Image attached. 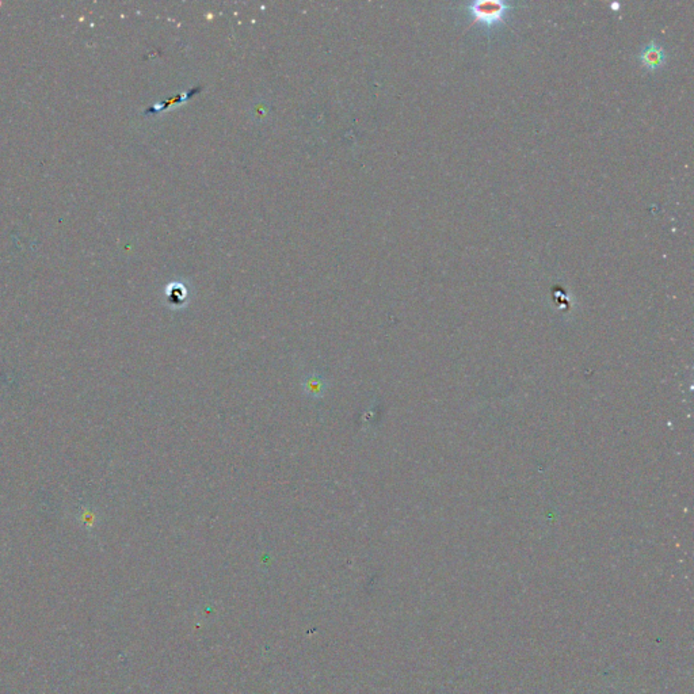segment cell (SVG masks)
<instances>
[{
	"label": "cell",
	"mask_w": 694,
	"mask_h": 694,
	"mask_svg": "<svg viewBox=\"0 0 694 694\" xmlns=\"http://www.w3.org/2000/svg\"><path fill=\"white\" fill-rule=\"evenodd\" d=\"M511 4L502 0H475L468 4V10L473 16L472 23H482L493 27L497 23L506 21Z\"/></svg>",
	"instance_id": "1"
},
{
	"label": "cell",
	"mask_w": 694,
	"mask_h": 694,
	"mask_svg": "<svg viewBox=\"0 0 694 694\" xmlns=\"http://www.w3.org/2000/svg\"><path fill=\"white\" fill-rule=\"evenodd\" d=\"M639 60L648 71H656L666 63V52L656 41H651L639 55Z\"/></svg>",
	"instance_id": "2"
}]
</instances>
